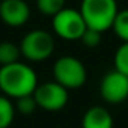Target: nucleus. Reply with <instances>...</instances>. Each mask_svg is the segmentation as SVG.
<instances>
[{"label": "nucleus", "mask_w": 128, "mask_h": 128, "mask_svg": "<svg viewBox=\"0 0 128 128\" xmlns=\"http://www.w3.org/2000/svg\"><path fill=\"white\" fill-rule=\"evenodd\" d=\"M37 109V104H36V100L32 96H26L21 97V98H16V103H15V110H18L20 113L22 115H30L34 110Z\"/></svg>", "instance_id": "2eb2a0df"}, {"label": "nucleus", "mask_w": 128, "mask_h": 128, "mask_svg": "<svg viewBox=\"0 0 128 128\" xmlns=\"http://www.w3.org/2000/svg\"><path fill=\"white\" fill-rule=\"evenodd\" d=\"M82 128H113V118L106 107L92 106L82 118Z\"/></svg>", "instance_id": "1a4fd4ad"}, {"label": "nucleus", "mask_w": 128, "mask_h": 128, "mask_svg": "<svg viewBox=\"0 0 128 128\" xmlns=\"http://www.w3.org/2000/svg\"><path fill=\"white\" fill-rule=\"evenodd\" d=\"M30 18L26 0H0V20L9 27H21Z\"/></svg>", "instance_id": "6e6552de"}, {"label": "nucleus", "mask_w": 128, "mask_h": 128, "mask_svg": "<svg viewBox=\"0 0 128 128\" xmlns=\"http://www.w3.org/2000/svg\"><path fill=\"white\" fill-rule=\"evenodd\" d=\"M37 85V74L28 64L16 61L0 67V91L9 98L32 96Z\"/></svg>", "instance_id": "f257e3e1"}, {"label": "nucleus", "mask_w": 128, "mask_h": 128, "mask_svg": "<svg viewBox=\"0 0 128 128\" xmlns=\"http://www.w3.org/2000/svg\"><path fill=\"white\" fill-rule=\"evenodd\" d=\"M55 48L52 34L46 30H32L28 32L20 43L21 57L33 63H40L48 60Z\"/></svg>", "instance_id": "20e7f679"}, {"label": "nucleus", "mask_w": 128, "mask_h": 128, "mask_svg": "<svg viewBox=\"0 0 128 128\" xmlns=\"http://www.w3.org/2000/svg\"><path fill=\"white\" fill-rule=\"evenodd\" d=\"M54 80L68 90H78L86 82V68L80 60L72 55L60 57L52 67Z\"/></svg>", "instance_id": "7ed1b4c3"}, {"label": "nucleus", "mask_w": 128, "mask_h": 128, "mask_svg": "<svg viewBox=\"0 0 128 128\" xmlns=\"http://www.w3.org/2000/svg\"><path fill=\"white\" fill-rule=\"evenodd\" d=\"M33 97L36 100L37 107L46 112H58L66 107L68 101V91L55 80H52L37 85Z\"/></svg>", "instance_id": "423d86ee"}, {"label": "nucleus", "mask_w": 128, "mask_h": 128, "mask_svg": "<svg viewBox=\"0 0 128 128\" xmlns=\"http://www.w3.org/2000/svg\"><path fill=\"white\" fill-rule=\"evenodd\" d=\"M15 104L6 96H0V128H9L15 118Z\"/></svg>", "instance_id": "9b49d317"}, {"label": "nucleus", "mask_w": 128, "mask_h": 128, "mask_svg": "<svg viewBox=\"0 0 128 128\" xmlns=\"http://www.w3.org/2000/svg\"><path fill=\"white\" fill-rule=\"evenodd\" d=\"M100 96L106 103L118 104L128 98V76L118 70L109 72L100 84Z\"/></svg>", "instance_id": "0eeeda50"}, {"label": "nucleus", "mask_w": 128, "mask_h": 128, "mask_svg": "<svg viewBox=\"0 0 128 128\" xmlns=\"http://www.w3.org/2000/svg\"><path fill=\"white\" fill-rule=\"evenodd\" d=\"M79 12L86 28L103 33L112 28L119 9L116 0H82Z\"/></svg>", "instance_id": "f03ea898"}, {"label": "nucleus", "mask_w": 128, "mask_h": 128, "mask_svg": "<svg viewBox=\"0 0 128 128\" xmlns=\"http://www.w3.org/2000/svg\"><path fill=\"white\" fill-rule=\"evenodd\" d=\"M20 46L12 42H0V66H8L20 61Z\"/></svg>", "instance_id": "9d476101"}, {"label": "nucleus", "mask_w": 128, "mask_h": 128, "mask_svg": "<svg viewBox=\"0 0 128 128\" xmlns=\"http://www.w3.org/2000/svg\"><path fill=\"white\" fill-rule=\"evenodd\" d=\"M52 30L64 40H80L86 30V24L78 9L64 8L52 16Z\"/></svg>", "instance_id": "39448f33"}, {"label": "nucleus", "mask_w": 128, "mask_h": 128, "mask_svg": "<svg viewBox=\"0 0 128 128\" xmlns=\"http://www.w3.org/2000/svg\"><path fill=\"white\" fill-rule=\"evenodd\" d=\"M112 30L122 42H128V9L118 12L116 18L113 21Z\"/></svg>", "instance_id": "f8f14e48"}, {"label": "nucleus", "mask_w": 128, "mask_h": 128, "mask_svg": "<svg viewBox=\"0 0 128 128\" xmlns=\"http://www.w3.org/2000/svg\"><path fill=\"white\" fill-rule=\"evenodd\" d=\"M80 42L86 46V48H97L101 43V33L92 30V28H86L84 36L80 37Z\"/></svg>", "instance_id": "dca6fc26"}, {"label": "nucleus", "mask_w": 128, "mask_h": 128, "mask_svg": "<svg viewBox=\"0 0 128 128\" xmlns=\"http://www.w3.org/2000/svg\"><path fill=\"white\" fill-rule=\"evenodd\" d=\"M113 63H115V70L128 76V42H122V45L116 49Z\"/></svg>", "instance_id": "4468645a"}, {"label": "nucleus", "mask_w": 128, "mask_h": 128, "mask_svg": "<svg viewBox=\"0 0 128 128\" xmlns=\"http://www.w3.org/2000/svg\"><path fill=\"white\" fill-rule=\"evenodd\" d=\"M64 3H66V0H36V6H37L39 12L42 15H46L51 18L66 8Z\"/></svg>", "instance_id": "ddd939ff"}]
</instances>
